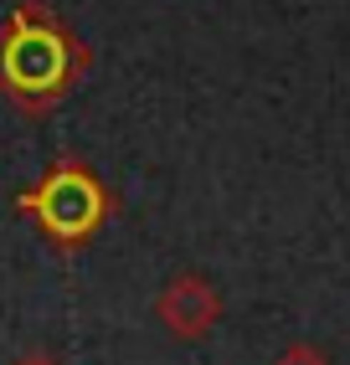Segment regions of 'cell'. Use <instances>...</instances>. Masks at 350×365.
I'll use <instances>...</instances> for the list:
<instances>
[{
    "mask_svg": "<svg viewBox=\"0 0 350 365\" xmlns=\"http://www.w3.org/2000/svg\"><path fill=\"white\" fill-rule=\"evenodd\" d=\"M93 52L46 0H21L0 21V93L21 113H52L88 78Z\"/></svg>",
    "mask_w": 350,
    "mask_h": 365,
    "instance_id": "obj_1",
    "label": "cell"
},
{
    "mask_svg": "<svg viewBox=\"0 0 350 365\" xmlns=\"http://www.w3.org/2000/svg\"><path fill=\"white\" fill-rule=\"evenodd\" d=\"M21 216H31L41 227V237L52 242L57 252H78L109 227L114 216V196L109 185L93 175L83 160H57L36 185H26L16 196Z\"/></svg>",
    "mask_w": 350,
    "mask_h": 365,
    "instance_id": "obj_2",
    "label": "cell"
},
{
    "mask_svg": "<svg viewBox=\"0 0 350 365\" xmlns=\"http://www.w3.org/2000/svg\"><path fill=\"white\" fill-rule=\"evenodd\" d=\"M221 314H227V304H221L216 283L201 278V273H175L155 294V319L175 339H206L221 324Z\"/></svg>",
    "mask_w": 350,
    "mask_h": 365,
    "instance_id": "obj_3",
    "label": "cell"
},
{
    "mask_svg": "<svg viewBox=\"0 0 350 365\" xmlns=\"http://www.w3.org/2000/svg\"><path fill=\"white\" fill-rule=\"evenodd\" d=\"M273 365H335V360L324 355V350H314V345H289Z\"/></svg>",
    "mask_w": 350,
    "mask_h": 365,
    "instance_id": "obj_4",
    "label": "cell"
},
{
    "mask_svg": "<svg viewBox=\"0 0 350 365\" xmlns=\"http://www.w3.org/2000/svg\"><path fill=\"white\" fill-rule=\"evenodd\" d=\"M16 365H62L57 355H46V350H31V355H21Z\"/></svg>",
    "mask_w": 350,
    "mask_h": 365,
    "instance_id": "obj_5",
    "label": "cell"
}]
</instances>
